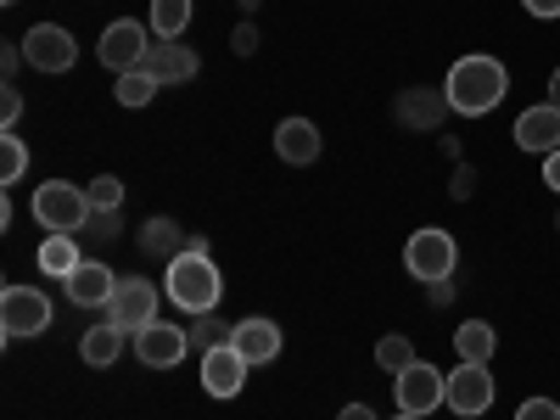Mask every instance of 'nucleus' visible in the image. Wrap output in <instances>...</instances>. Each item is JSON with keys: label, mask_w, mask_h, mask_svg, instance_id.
<instances>
[{"label": "nucleus", "mask_w": 560, "mask_h": 420, "mask_svg": "<svg viewBox=\"0 0 560 420\" xmlns=\"http://www.w3.org/2000/svg\"><path fill=\"white\" fill-rule=\"evenodd\" d=\"M168 303L174 308H185V314H213L219 308V298H224V275H219V264L208 258V242H197L191 236V247H185L179 258H168Z\"/></svg>", "instance_id": "f257e3e1"}, {"label": "nucleus", "mask_w": 560, "mask_h": 420, "mask_svg": "<svg viewBox=\"0 0 560 420\" xmlns=\"http://www.w3.org/2000/svg\"><path fill=\"white\" fill-rule=\"evenodd\" d=\"M504 90H510V73H504L499 57H459V62L448 68V79H443L448 107L465 113V118L493 113V107L504 102Z\"/></svg>", "instance_id": "f03ea898"}, {"label": "nucleus", "mask_w": 560, "mask_h": 420, "mask_svg": "<svg viewBox=\"0 0 560 420\" xmlns=\"http://www.w3.org/2000/svg\"><path fill=\"white\" fill-rule=\"evenodd\" d=\"M90 213H96L90 191H79V185H68V179H45L34 191V219L51 230V236H79V230L90 224Z\"/></svg>", "instance_id": "7ed1b4c3"}, {"label": "nucleus", "mask_w": 560, "mask_h": 420, "mask_svg": "<svg viewBox=\"0 0 560 420\" xmlns=\"http://www.w3.org/2000/svg\"><path fill=\"white\" fill-rule=\"evenodd\" d=\"M23 62L34 73H68V68H79V45L62 23H34L23 34Z\"/></svg>", "instance_id": "20e7f679"}, {"label": "nucleus", "mask_w": 560, "mask_h": 420, "mask_svg": "<svg viewBox=\"0 0 560 420\" xmlns=\"http://www.w3.org/2000/svg\"><path fill=\"white\" fill-rule=\"evenodd\" d=\"M107 319L118 325L124 337H140V331L158 319V287H152L147 275L118 280V292H113V303H107Z\"/></svg>", "instance_id": "39448f33"}, {"label": "nucleus", "mask_w": 560, "mask_h": 420, "mask_svg": "<svg viewBox=\"0 0 560 420\" xmlns=\"http://www.w3.org/2000/svg\"><path fill=\"white\" fill-rule=\"evenodd\" d=\"M404 264H409L415 280H427V287H432V280H448V275H454L459 247H454L448 230H415L409 247H404Z\"/></svg>", "instance_id": "423d86ee"}, {"label": "nucleus", "mask_w": 560, "mask_h": 420, "mask_svg": "<svg viewBox=\"0 0 560 420\" xmlns=\"http://www.w3.org/2000/svg\"><path fill=\"white\" fill-rule=\"evenodd\" d=\"M45 325H51V298H45L39 287H7L0 292V331H7L12 342L39 337Z\"/></svg>", "instance_id": "0eeeda50"}, {"label": "nucleus", "mask_w": 560, "mask_h": 420, "mask_svg": "<svg viewBox=\"0 0 560 420\" xmlns=\"http://www.w3.org/2000/svg\"><path fill=\"white\" fill-rule=\"evenodd\" d=\"M438 404H448V376L438 364H409L404 376H398V409L404 415H432Z\"/></svg>", "instance_id": "6e6552de"}, {"label": "nucleus", "mask_w": 560, "mask_h": 420, "mask_svg": "<svg viewBox=\"0 0 560 420\" xmlns=\"http://www.w3.org/2000/svg\"><path fill=\"white\" fill-rule=\"evenodd\" d=\"M96 57H102V68H113V73H135L140 62L152 57V51H147V28L129 23V18L107 23V34H102V45H96Z\"/></svg>", "instance_id": "1a4fd4ad"}, {"label": "nucleus", "mask_w": 560, "mask_h": 420, "mask_svg": "<svg viewBox=\"0 0 560 420\" xmlns=\"http://www.w3.org/2000/svg\"><path fill=\"white\" fill-rule=\"evenodd\" d=\"M135 353H140L147 370H174L185 353H191V331H179V325H168V319H152L147 331L135 337Z\"/></svg>", "instance_id": "9d476101"}, {"label": "nucleus", "mask_w": 560, "mask_h": 420, "mask_svg": "<svg viewBox=\"0 0 560 420\" xmlns=\"http://www.w3.org/2000/svg\"><path fill=\"white\" fill-rule=\"evenodd\" d=\"M247 370H253V364L236 353V342L208 348V353H202V393H213V398H236L242 382H247Z\"/></svg>", "instance_id": "9b49d317"}, {"label": "nucleus", "mask_w": 560, "mask_h": 420, "mask_svg": "<svg viewBox=\"0 0 560 420\" xmlns=\"http://www.w3.org/2000/svg\"><path fill=\"white\" fill-rule=\"evenodd\" d=\"M488 404H493L488 364H459L454 376H448V409H454V415H482Z\"/></svg>", "instance_id": "f8f14e48"}, {"label": "nucleus", "mask_w": 560, "mask_h": 420, "mask_svg": "<svg viewBox=\"0 0 560 420\" xmlns=\"http://www.w3.org/2000/svg\"><path fill=\"white\" fill-rule=\"evenodd\" d=\"M62 287H68V303H79V308H107L118 292V275L107 264H79Z\"/></svg>", "instance_id": "ddd939ff"}, {"label": "nucleus", "mask_w": 560, "mask_h": 420, "mask_svg": "<svg viewBox=\"0 0 560 420\" xmlns=\"http://www.w3.org/2000/svg\"><path fill=\"white\" fill-rule=\"evenodd\" d=\"M516 147L522 152H560V107H527L516 118Z\"/></svg>", "instance_id": "4468645a"}, {"label": "nucleus", "mask_w": 560, "mask_h": 420, "mask_svg": "<svg viewBox=\"0 0 560 420\" xmlns=\"http://www.w3.org/2000/svg\"><path fill=\"white\" fill-rule=\"evenodd\" d=\"M275 152H280V163L308 168V163L319 158V129H314L308 118H280V129H275Z\"/></svg>", "instance_id": "2eb2a0df"}, {"label": "nucleus", "mask_w": 560, "mask_h": 420, "mask_svg": "<svg viewBox=\"0 0 560 420\" xmlns=\"http://www.w3.org/2000/svg\"><path fill=\"white\" fill-rule=\"evenodd\" d=\"M230 342H236V353H242L247 364H269V359L280 353V325H275V319H242Z\"/></svg>", "instance_id": "dca6fc26"}, {"label": "nucleus", "mask_w": 560, "mask_h": 420, "mask_svg": "<svg viewBox=\"0 0 560 420\" xmlns=\"http://www.w3.org/2000/svg\"><path fill=\"white\" fill-rule=\"evenodd\" d=\"M147 68L163 84H185V79H197V51H191V45H179V39H163L158 51L147 57Z\"/></svg>", "instance_id": "f3484780"}, {"label": "nucleus", "mask_w": 560, "mask_h": 420, "mask_svg": "<svg viewBox=\"0 0 560 420\" xmlns=\"http://www.w3.org/2000/svg\"><path fill=\"white\" fill-rule=\"evenodd\" d=\"M454 348H459V364H488L499 337H493V325L488 319H465L459 331H454Z\"/></svg>", "instance_id": "a211bd4d"}, {"label": "nucleus", "mask_w": 560, "mask_h": 420, "mask_svg": "<svg viewBox=\"0 0 560 420\" xmlns=\"http://www.w3.org/2000/svg\"><path fill=\"white\" fill-rule=\"evenodd\" d=\"M163 90V79L140 62L135 73H118V84H113V96H118V107H152V96Z\"/></svg>", "instance_id": "6ab92c4d"}, {"label": "nucleus", "mask_w": 560, "mask_h": 420, "mask_svg": "<svg viewBox=\"0 0 560 420\" xmlns=\"http://www.w3.org/2000/svg\"><path fill=\"white\" fill-rule=\"evenodd\" d=\"M79 353H84V364H96V370H107L118 353H124V331L107 319V325H96V331H84V342H79Z\"/></svg>", "instance_id": "aec40b11"}, {"label": "nucleus", "mask_w": 560, "mask_h": 420, "mask_svg": "<svg viewBox=\"0 0 560 420\" xmlns=\"http://www.w3.org/2000/svg\"><path fill=\"white\" fill-rule=\"evenodd\" d=\"M140 247H147L152 258H179L191 242H185V230H179L174 219H152L147 230H140Z\"/></svg>", "instance_id": "412c9836"}, {"label": "nucleus", "mask_w": 560, "mask_h": 420, "mask_svg": "<svg viewBox=\"0 0 560 420\" xmlns=\"http://www.w3.org/2000/svg\"><path fill=\"white\" fill-rule=\"evenodd\" d=\"M443 107H448V96H432V90H409V96L398 102V118H404L409 129H432V124L443 118Z\"/></svg>", "instance_id": "4be33fe9"}, {"label": "nucleus", "mask_w": 560, "mask_h": 420, "mask_svg": "<svg viewBox=\"0 0 560 420\" xmlns=\"http://www.w3.org/2000/svg\"><path fill=\"white\" fill-rule=\"evenodd\" d=\"M39 269H45V275H57V280H68V275L79 269V236H45V247H39Z\"/></svg>", "instance_id": "5701e85b"}, {"label": "nucleus", "mask_w": 560, "mask_h": 420, "mask_svg": "<svg viewBox=\"0 0 560 420\" xmlns=\"http://www.w3.org/2000/svg\"><path fill=\"white\" fill-rule=\"evenodd\" d=\"M185 23H191V0H152V34L179 39Z\"/></svg>", "instance_id": "b1692460"}, {"label": "nucleus", "mask_w": 560, "mask_h": 420, "mask_svg": "<svg viewBox=\"0 0 560 420\" xmlns=\"http://www.w3.org/2000/svg\"><path fill=\"white\" fill-rule=\"evenodd\" d=\"M230 337H236V325H224L219 308H213V314H197V325H191V348H202V353H208V348H224Z\"/></svg>", "instance_id": "393cba45"}, {"label": "nucleus", "mask_w": 560, "mask_h": 420, "mask_svg": "<svg viewBox=\"0 0 560 420\" xmlns=\"http://www.w3.org/2000/svg\"><path fill=\"white\" fill-rule=\"evenodd\" d=\"M376 364L387 370V376H404V370L415 364V348H409V337H382V342H376Z\"/></svg>", "instance_id": "a878e982"}, {"label": "nucleus", "mask_w": 560, "mask_h": 420, "mask_svg": "<svg viewBox=\"0 0 560 420\" xmlns=\"http://www.w3.org/2000/svg\"><path fill=\"white\" fill-rule=\"evenodd\" d=\"M84 191H90V202H96V213H118V208H124V179H113V174L90 179Z\"/></svg>", "instance_id": "bb28decb"}, {"label": "nucleus", "mask_w": 560, "mask_h": 420, "mask_svg": "<svg viewBox=\"0 0 560 420\" xmlns=\"http://www.w3.org/2000/svg\"><path fill=\"white\" fill-rule=\"evenodd\" d=\"M23 168H28V147H23V140H18V135L7 129V140H0V179L12 185V179H18Z\"/></svg>", "instance_id": "cd10ccee"}, {"label": "nucleus", "mask_w": 560, "mask_h": 420, "mask_svg": "<svg viewBox=\"0 0 560 420\" xmlns=\"http://www.w3.org/2000/svg\"><path fill=\"white\" fill-rule=\"evenodd\" d=\"M516 420H560V404H555V398H527V404L516 409Z\"/></svg>", "instance_id": "c85d7f7f"}, {"label": "nucleus", "mask_w": 560, "mask_h": 420, "mask_svg": "<svg viewBox=\"0 0 560 420\" xmlns=\"http://www.w3.org/2000/svg\"><path fill=\"white\" fill-rule=\"evenodd\" d=\"M0 118H7V129H12L18 118H23V96H18V90H12V84H7V90H0Z\"/></svg>", "instance_id": "c756f323"}, {"label": "nucleus", "mask_w": 560, "mask_h": 420, "mask_svg": "<svg viewBox=\"0 0 560 420\" xmlns=\"http://www.w3.org/2000/svg\"><path fill=\"white\" fill-rule=\"evenodd\" d=\"M427 303H432V308H448V303H454V275H448V280H432V287H427Z\"/></svg>", "instance_id": "7c9ffc66"}, {"label": "nucleus", "mask_w": 560, "mask_h": 420, "mask_svg": "<svg viewBox=\"0 0 560 420\" xmlns=\"http://www.w3.org/2000/svg\"><path fill=\"white\" fill-rule=\"evenodd\" d=\"M533 18H560V0H522Z\"/></svg>", "instance_id": "2f4dec72"}, {"label": "nucleus", "mask_w": 560, "mask_h": 420, "mask_svg": "<svg viewBox=\"0 0 560 420\" xmlns=\"http://www.w3.org/2000/svg\"><path fill=\"white\" fill-rule=\"evenodd\" d=\"M18 62H23V45H7L0 51V73H18Z\"/></svg>", "instance_id": "473e14b6"}, {"label": "nucleus", "mask_w": 560, "mask_h": 420, "mask_svg": "<svg viewBox=\"0 0 560 420\" xmlns=\"http://www.w3.org/2000/svg\"><path fill=\"white\" fill-rule=\"evenodd\" d=\"M544 179H549V191H560V152H549V163H544Z\"/></svg>", "instance_id": "72a5a7b5"}, {"label": "nucleus", "mask_w": 560, "mask_h": 420, "mask_svg": "<svg viewBox=\"0 0 560 420\" xmlns=\"http://www.w3.org/2000/svg\"><path fill=\"white\" fill-rule=\"evenodd\" d=\"M337 420H376V409H370V404H348Z\"/></svg>", "instance_id": "f704fd0d"}, {"label": "nucleus", "mask_w": 560, "mask_h": 420, "mask_svg": "<svg viewBox=\"0 0 560 420\" xmlns=\"http://www.w3.org/2000/svg\"><path fill=\"white\" fill-rule=\"evenodd\" d=\"M549 107H560V68L549 73Z\"/></svg>", "instance_id": "c9c22d12"}, {"label": "nucleus", "mask_w": 560, "mask_h": 420, "mask_svg": "<svg viewBox=\"0 0 560 420\" xmlns=\"http://www.w3.org/2000/svg\"><path fill=\"white\" fill-rule=\"evenodd\" d=\"M398 420H420V415H398Z\"/></svg>", "instance_id": "e433bc0d"}, {"label": "nucleus", "mask_w": 560, "mask_h": 420, "mask_svg": "<svg viewBox=\"0 0 560 420\" xmlns=\"http://www.w3.org/2000/svg\"><path fill=\"white\" fill-rule=\"evenodd\" d=\"M7 7H12V0H7Z\"/></svg>", "instance_id": "4c0bfd02"}]
</instances>
